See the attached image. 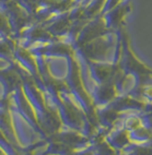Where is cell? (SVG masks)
Instances as JSON below:
<instances>
[{
  "mask_svg": "<svg viewBox=\"0 0 152 155\" xmlns=\"http://www.w3.org/2000/svg\"><path fill=\"white\" fill-rule=\"evenodd\" d=\"M0 155H9V154L2 149V147H0Z\"/></svg>",
  "mask_w": 152,
  "mask_h": 155,
  "instance_id": "6da1fadb",
  "label": "cell"
}]
</instances>
